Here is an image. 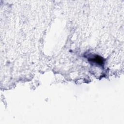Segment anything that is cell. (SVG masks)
Listing matches in <instances>:
<instances>
[{"label": "cell", "mask_w": 124, "mask_h": 124, "mask_svg": "<svg viewBox=\"0 0 124 124\" xmlns=\"http://www.w3.org/2000/svg\"><path fill=\"white\" fill-rule=\"evenodd\" d=\"M89 60L92 62H95L96 63L99 64L100 65H102L103 63V59L99 56H94L93 57L90 58Z\"/></svg>", "instance_id": "6da1fadb"}]
</instances>
